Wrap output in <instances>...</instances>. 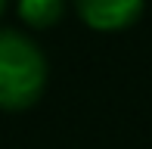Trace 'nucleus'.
<instances>
[{
	"label": "nucleus",
	"mask_w": 152,
	"mask_h": 149,
	"mask_svg": "<svg viewBox=\"0 0 152 149\" xmlns=\"http://www.w3.org/2000/svg\"><path fill=\"white\" fill-rule=\"evenodd\" d=\"M47 53L19 28H0V109L22 112L47 90Z\"/></svg>",
	"instance_id": "obj_1"
},
{
	"label": "nucleus",
	"mask_w": 152,
	"mask_h": 149,
	"mask_svg": "<svg viewBox=\"0 0 152 149\" xmlns=\"http://www.w3.org/2000/svg\"><path fill=\"white\" fill-rule=\"evenodd\" d=\"M75 12L93 31H124L140 22L146 0H75Z\"/></svg>",
	"instance_id": "obj_2"
},
{
	"label": "nucleus",
	"mask_w": 152,
	"mask_h": 149,
	"mask_svg": "<svg viewBox=\"0 0 152 149\" xmlns=\"http://www.w3.org/2000/svg\"><path fill=\"white\" fill-rule=\"evenodd\" d=\"M68 0H16V12L28 28H53L62 22Z\"/></svg>",
	"instance_id": "obj_3"
},
{
	"label": "nucleus",
	"mask_w": 152,
	"mask_h": 149,
	"mask_svg": "<svg viewBox=\"0 0 152 149\" xmlns=\"http://www.w3.org/2000/svg\"><path fill=\"white\" fill-rule=\"evenodd\" d=\"M6 3H10V0H0V16H3V9H6Z\"/></svg>",
	"instance_id": "obj_4"
}]
</instances>
